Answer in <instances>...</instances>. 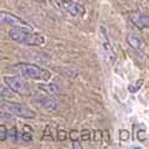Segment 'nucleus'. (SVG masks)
<instances>
[{
	"label": "nucleus",
	"mask_w": 149,
	"mask_h": 149,
	"mask_svg": "<svg viewBox=\"0 0 149 149\" xmlns=\"http://www.w3.org/2000/svg\"><path fill=\"white\" fill-rule=\"evenodd\" d=\"M52 1L56 3L57 8L72 16H83L86 14L85 6L78 1H74V0H52Z\"/></svg>",
	"instance_id": "obj_4"
},
{
	"label": "nucleus",
	"mask_w": 149,
	"mask_h": 149,
	"mask_svg": "<svg viewBox=\"0 0 149 149\" xmlns=\"http://www.w3.org/2000/svg\"><path fill=\"white\" fill-rule=\"evenodd\" d=\"M0 108L13 116H16V117H21V118H26V119H34L36 117L35 112L31 108H29V107H26L24 104L15 103V102L3 101L1 103H0Z\"/></svg>",
	"instance_id": "obj_3"
},
{
	"label": "nucleus",
	"mask_w": 149,
	"mask_h": 149,
	"mask_svg": "<svg viewBox=\"0 0 149 149\" xmlns=\"http://www.w3.org/2000/svg\"><path fill=\"white\" fill-rule=\"evenodd\" d=\"M8 138V129L5 125H0V142L5 141Z\"/></svg>",
	"instance_id": "obj_16"
},
{
	"label": "nucleus",
	"mask_w": 149,
	"mask_h": 149,
	"mask_svg": "<svg viewBox=\"0 0 149 149\" xmlns=\"http://www.w3.org/2000/svg\"><path fill=\"white\" fill-rule=\"evenodd\" d=\"M9 37L15 42L24 46H41L45 44V36L39 32H32L26 27H13L9 31Z\"/></svg>",
	"instance_id": "obj_1"
},
{
	"label": "nucleus",
	"mask_w": 149,
	"mask_h": 149,
	"mask_svg": "<svg viewBox=\"0 0 149 149\" xmlns=\"http://www.w3.org/2000/svg\"><path fill=\"white\" fill-rule=\"evenodd\" d=\"M4 82L8 85V87L17 95H26L30 92V85L25 80L17 76H6L4 77Z\"/></svg>",
	"instance_id": "obj_5"
},
{
	"label": "nucleus",
	"mask_w": 149,
	"mask_h": 149,
	"mask_svg": "<svg viewBox=\"0 0 149 149\" xmlns=\"http://www.w3.org/2000/svg\"><path fill=\"white\" fill-rule=\"evenodd\" d=\"M72 147L76 148V149H81L82 148V146H81V143H80L78 139H76V141H72Z\"/></svg>",
	"instance_id": "obj_24"
},
{
	"label": "nucleus",
	"mask_w": 149,
	"mask_h": 149,
	"mask_svg": "<svg viewBox=\"0 0 149 149\" xmlns=\"http://www.w3.org/2000/svg\"><path fill=\"white\" fill-rule=\"evenodd\" d=\"M132 24H134V26L138 27L139 30H144V29H148V15L144 13H134L129 16Z\"/></svg>",
	"instance_id": "obj_9"
},
{
	"label": "nucleus",
	"mask_w": 149,
	"mask_h": 149,
	"mask_svg": "<svg viewBox=\"0 0 149 149\" xmlns=\"http://www.w3.org/2000/svg\"><path fill=\"white\" fill-rule=\"evenodd\" d=\"M146 130H143V129H141V130H138V133H137V138L139 139L141 142H144L147 139V136H146Z\"/></svg>",
	"instance_id": "obj_20"
},
{
	"label": "nucleus",
	"mask_w": 149,
	"mask_h": 149,
	"mask_svg": "<svg viewBox=\"0 0 149 149\" xmlns=\"http://www.w3.org/2000/svg\"><path fill=\"white\" fill-rule=\"evenodd\" d=\"M8 138H10L11 139V142L14 141H16V138H17V130L16 128H11V129H9L8 130Z\"/></svg>",
	"instance_id": "obj_15"
},
{
	"label": "nucleus",
	"mask_w": 149,
	"mask_h": 149,
	"mask_svg": "<svg viewBox=\"0 0 149 149\" xmlns=\"http://www.w3.org/2000/svg\"><path fill=\"white\" fill-rule=\"evenodd\" d=\"M119 138H120V141H122V142L128 141V138H129V132H128V130H125V129H122V130L119 132Z\"/></svg>",
	"instance_id": "obj_17"
},
{
	"label": "nucleus",
	"mask_w": 149,
	"mask_h": 149,
	"mask_svg": "<svg viewBox=\"0 0 149 149\" xmlns=\"http://www.w3.org/2000/svg\"><path fill=\"white\" fill-rule=\"evenodd\" d=\"M102 141H103L104 146L109 143V132L108 130H104V132H102Z\"/></svg>",
	"instance_id": "obj_19"
},
{
	"label": "nucleus",
	"mask_w": 149,
	"mask_h": 149,
	"mask_svg": "<svg viewBox=\"0 0 149 149\" xmlns=\"http://www.w3.org/2000/svg\"><path fill=\"white\" fill-rule=\"evenodd\" d=\"M0 25H10L13 27H26V29H32V26L22 20L19 16L14 15V14L9 11L0 10Z\"/></svg>",
	"instance_id": "obj_6"
},
{
	"label": "nucleus",
	"mask_w": 149,
	"mask_h": 149,
	"mask_svg": "<svg viewBox=\"0 0 149 149\" xmlns=\"http://www.w3.org/2000/svg\"><path fill=\"white\" fill-rule=\"evenodd\" d=\"M35 1H44V0H35Z\"/></svg>",
	"instance_id": "obj_25"
},
{
	"label": "nucleus",
	"mask_w": 149,
	"mask_h": 149,
	"mask_svg": "<svg viewBox=\"0 0 149 149\" xmlns=\"http://www.w3.org/2000/svg\"><path fill=\"white\" fill-rule=\"evenodd\" d=\"M14 68L25 78L30 80H41V81H49L51 78V73L47 70L37 66L32 63H16Z\"/></svg>",
	"instance_id": "obj_2"
},
{
	"label": "nucleus",
	"mask_w": 149,
	"mask_h": 149,
	"mask_svg": "<svg viewBox=\"0 0 149 149\" xmlns=\"http://www.w3.org/2000/svg\"><path fill=\"white\" fill-rule=\"evenodd\" d=\"M80 138H81V141H82V142L88 143V142H90V139H91V132H90L88 129L82 130V132L80 133Z\"/></svg>",
	"instance_id": "obj_14"
},
{
	"label": "nucleus",
	"mask_w": 149,
	"mask_h": 149,
	"mask_svg": "<svg viewBox=\"0 0 149 149\" xmlns=\"http://www.w3.org/2000/svg\"><path fill=\"white\" fill-rule=\"evenodd\" d=\"M39 90L44 91L47 95H58L61 92V88L57 85H55V83H46V85L45 83H41V85H39Z\"/></svg>",
	"instance_id": "obj_11"
},
{
	"label": "nucleus",
	"mask_w": 149,
	"mask_h": 149,
	"mask_svg": "<svg viewBox=\"0 0 149 149\" xmlns=\"http://www.w3.org/2000/svg\"><path fill=\"white\" fill-rule=\"evenodd\" d=\"M13 95H14V92L10 90V88L0 83V97H4V98H10V97H13Z\"/></svg>",
	"instance_id": "obj_12"
},
{
	"label": "nucleus",
	"mask_w": 149,
	"mask_h": 149,
	"mask_svg": "<svg viewBox=\"0 0 149 149\" xmlns=\"http://www.w3.org/2000/svg\"><path fill=\"white\" fill-rule=\"evenodd\" d=\"M31 134L30 133H26L25 130H24V133H22V139H24L25 142H31Z\"/></svg>",
	"instance_id": "obj_23"
},
{
	"label": "nucleus",
	"mask_w": 149,
	"mask_h": 149,
	"mask_svg": "<svg viewBox=\"0 0 149 149\" xmlns=\"http://www.w3.org/2000/svg\"><path fill=\"white\" fill-rule=\"evenodd\" d=\"M68 137L71 138V141H76V139L80 138V132H78V130H71V132L68 133Z\"/></svg>",
	"instance_id": "obj_21"
},
{
	"label": "nucleus",
	"mask_w": 149,
	"mask_h": 149,
	"mask_svg": "<svg viewBox=\"0 0 149 149\" xmlns=\"http://www.w3.org/2000/svg\"><path fill=\"white\" fill-rule=\"evenodd\" d=\"M102 139V130H96V134H95V141L97 143H100Z\"/></svg>",
	"instance_id": "obj_22"
},
{
	"label": "nucleus",
	"mask_w": 149,
	"mask_h": 149,
	"mask_svg": "<svg viewBox=\"0 0 149 149\" xmlns=\"http://www.w3.org/2000/svg\"><path fill=\"white\" fill-rule=\"evenodd\" d=\"M35 102L37 103V106L41 107L45 111H56L58 108V101L55 98V96L52 95H39L35 97Z\"/></svg>",
	"instance_id": "obj_7"
},
{
	"label": "nucleus",
	"mask_w": 149,
	"mask_h": 149,
	"mask_svg": "<svg viewBox=\"0 0 149 149\" xmlns=\"http://www.w3.org/2000/svg\"><path fill=\"white\" fill-rule=\"evenodd\" d=\"M143 83H144V80L143 78H141V80H138L134 85H130L129 87H128V91L130 92V93H134V92H137L139 88H141L142 86H143Z\"/></svg>",
	"instance_id": "obj_13"
},
{
	"label": "nucleus",
	"mask_w": 149,
	"mask_h": 149,
	"mask_svg": "<svg viewBox=\"0 0 149 149\" xmlns=\"http://www.w3.org/2000/svg\"><path fill=\"white\" fill-rule=\"evenodd\" d=\"M100 37H101V47L103 50V54H104V57L107 61H112L114 58V52H113V49H112V45L109 42V39L107 36V32H106V29L103 26L101 27V34H100Z\"/></svg>",
	"instance_id": "obj_8"
},
{
	"label": "nucleus",
	"mask_w": 149,
	"mask_h": 149,
	"mask_svg": "<svg viewBox=\"0 0 149 149\" xmlns=\"http://www.w3.org/2000/svg\"><path fill=\"white\" fill-rule=\"evenodd\" d=\"M67 133L65 132V130H62V129H60L58 132H57V139L58 141H66L67 139Z\"/></svg>",
	"instance_id": "obj_18"
},
{
	"label": "nucleus",
	"mask_w": 149,
	"mask_h": 149,
	"mask_svg": "<svg viewBox=\"0 0 149 149\" xmlns=\"http://www.w3.org/2000/svg\"><path fill=\"white\" fill-rule=\"evenodd\" d=\"M127 42L128 45L130 46L132 49H134L138 52H141L142 55L144 54V51H146V42L141 39V37H138L137 35H133V34H129L127 36Z\"/></svg>",
	"instance_id": "obj_10"
}]
</instances>
